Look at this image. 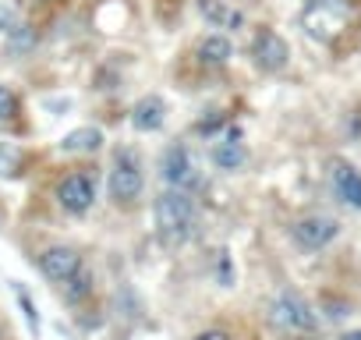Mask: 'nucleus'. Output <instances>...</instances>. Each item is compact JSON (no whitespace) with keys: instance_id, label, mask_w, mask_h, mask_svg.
Masks as SVG:
<instances>
[{"instance_id":"obj_15","label":"nucleus","mask_w":361,"mask_h":340,"mask_svg":"<svg viewBox=\"0 0 361 340\" xmlns=\"http://www.w3.org/2000/svg\"><path fill=\"white\" fill-rule=\"evenodd\" d=\"M103 145V131L99 128H75L64 135L61 152H96Z\"/></svg>"},{"instance_id":"obj_19","label":"nucleus","mask_w":361,"mask_h":340,"mask_svg":"<svg viewBox=\"0 0 361 340\" xmlns=\"http://www.w3.org/2000/svg\"><path fill=\"white\" fill-rule=\"evenodd\" d=\"M18 166H22L18 149H11V145H0V178H15V174H18Z\"/></svg>"},{"instance_id":"obj_7","label":"nucleus","mask_w":361,"mask_h":340,"mask_svg":"<svg viewBox=\"0 0 361 340\" xmlns=\"http://www.w3.org/2000/svg\"><path fill=\"white\" fill-rule=\"evenodd\" d=\"M347 22V8L343 0H308L305 11V29L315 40H333L340 32V25Z\"/></svg>"},{"instance_id":"obj_9","label":"nucleus","mask_w":361,"mask_h":340,"mask_svg":"<svg viewBox=\"0 0 361 340\" xmlns=\"http://www.w3.org/2000/svg\"><path fill=\"white\" fill-rule=\"evenodd\" d=\"M252 57H255V64H259L262 71L276 75V71H283V68L290 64V47H287V40L276 36L273 29H262V32L255 36V43H252Z\"/></svg>"},{"instance_id":"obj_21","label":"nucleus","mask_w":361,"mask_h":340,"mask_svg":"<svg viewBox=\"0 0 361 340\" xmlns=\"http://www.w3.org/2000/svg\"><path fill=\"white\" fill-rule=\"evenodd\" d=\"M224 273V287H231L234 284V269H231V255L227 252H220V262H216V277Z\"/></svg>"},{"instance_id":"obj_23","label":"nucleus","mask_w":361,"mask_h":340,"mask_svg":"<svg viewBox=\"0 0 361 340\" xmlns=\"http://www.w3.org/2000/svg\"><path fill=\"white\" fill-rule=\"evenodd\" d=\"M343 340H361V329H350V333H347Z\"/></svg>"},{"instance_id":"obj_10","label":"nucleus","mask_w":361,"mask_h":340,"mask_svg":"<svg viewBox=\"0 0 361 340\" xmlns=\"http://www.w3.org/2000/svg\"><path fill=\"white\" fill-rule=\"evenodd\" d=\"M329 181H333V192L343 206L350 210H361V170L347 159H333L329 163Z\"/></svg>"},{"instance_id":"obj_3","label":"nucleus","mask_w":361,"mask_h":340,"mask_svg":"<svg viewBox=\"0 0 361 340\" xmlns=\"http://www.w3.org/2000/svg\"><path fill=\"white\" fill-rule=\"evenodd\" d=\"M110 199L117 206H135L142 195V163L131 149H117L114 152V166H110Z\"/></svg>"},{"instance_id":"obj_4","label":"nucleus","mask_w":361,"mask_h":340,"mask_svg":"<svg viewBox=\"0 0 361 340\" xmlns=\"http://www.w3.org/2000/svg\"><path fill=\"white\" fill-rule=\"evenodd\" d=\"M159 181L166 188H180V192L199 188V166L185 142H173L159 152Z\"/></svg>"},{"instance_id":"obj_16","label":"nucleus","mask_w":361,"mask_h":340,"mask_svg":"<svg viewBox=\"0 0 361 340\" xmlns=\"http://www.w3.org/2000/svg\"><path fill=\"white\" fill-rule=\"evenodd\" d=\"M36 50V29L32 25H11L8 29V54L11 57H25Z\"/></svg>"},{"instance_id":"obj_8","label":"nucleus","mask_w":361,"mask_h":340,"mask_svg":"<svg viewBox=\"0 0 361 340\" xmlns=\"http://www.w3.org/2000/svg\"><path fill=\"white\" fill-rule=\"evenodd\" d=\"M82 266H85V262H82V255H78L71 245H50V248L39 252V273H43L47 280H54V284L71 280Z\"/></svg>"},{"instance_id":"obj_12","label":"nucleus","mask_w":361,"mask_h":340,"mask_svg":"<svg viewBox=\"0 0 361 340\" xmlns=\"http://www.w3.org/2000/svg\"><path fill=\"white\" fill-rule=\"evenodd\" d=\"M213 163L220 166V170H238L245 159H248V149L241 145V131L238 128H231L227 131V138H220L216 145H213Z\"/></svg>"},{"instance_id":"obj_22","label":"nucleus","mask_w":361,"mask_h":340,"mask_svg":"<svg viewBox=\"0 0 361 340\" xmlns=\"http://www.w3.org/2000/svg\"><path fill=\"white\" fill-rule=\"evenodd\" d=\"M192 340H231L224 329H202L199 336H192Z\"/></svg>"},{"instance_id":"obj_18","label":"nucleus","mask_w":361,"mask_h":340,"mask_svg":"<svg viewBox=\"0 0 361 340\" xmlns=\"http://www.w3.org/2000/svg\"><path fill=\"white\" fill-rule=\"evenodd\" d=\"M15 294H18V305H22V312H25V319H29V329L39 336V308H36V301L29 298V291L22 287V284H15Z\"/></svg>"},{"instance_id":"obj_5","label":"nucleus","mask_w":361,"mask_h":340,"mask_svg":"<svg viewBox=\"0 0 361 340\" xmlns=\"http://www.w3.org/2000/svg\"><path fill=\"white\" fill-rule=\"evenodd\" d=\"M96 202V178L89 170H75L57 185V206L71 217H85Z\"/></svg>"},{"instance_id":"obj_2","label":"nucleus","mask_w":361,"mask_h":340,"mask_svg":"<svg viewBox=\"0 0 361 340\" xmlns=\"http://www.w3.org/2000/svg\"><path fill=\"white\" fill-rule=\"evenodd\" d=\"M266 315L276 329H287V333H312L319 326V315L315 308L298 294V291H280L276 298H269L266 305Z\"/></svg>"},{"instance_id":"obj_11","label":"nucleus","mask_w":361,"mask_h":340,"mask_svg":"<svg viewBox=\"0 0 361 340\" xmlns=\"http://www.w3.org/2000/svg\"><path fill=\"white\" fill-rule=\"evenodd\" d=\"M163 121H166V103L159 96H145V99H138L131 107V128L135 131H145V135L149 131H159Z\"/></svg>"},{"instance_id":"obj_1","label":"nucleus","mask_w":361,"mask_h":340,"mask_svg":"<svg viewBox=\"0 0 361 340\" xmlns=\"http://www.w3.org/2000/svg\"><path fill=\"white\" fill-rule=\"evenodd\" d=\"M152 217H156L159 238L170 241V245H185L199 231V206L188 192H180V188L159 192L156 202H152Z\"/></svg>"},{"instance_id":"obj_14","label":"nucleus","mask_w":361,"mask_h":340,"mask_svg":"<svg viewBox=\"0 0 361 340\" xmlns=\"http://www.w3.org/2000/svg\"><path fill=\"white\" fill-rule=\"evenodd\" d=\"M231 57H234V43H231L224 32H213V36H206V40L199 43V61H202L206 68H224Z\"/></svg>"},{"instance_id":"obj_20","label":"nucleus","mask_w":361,"mask_h":340,"mask_svg":"<svg viewBox=\"0 0 361 340\" xmlns=\"http://www.w3.org/2000/svg\"><path fill=\"white\" fill-rule=\"evenodd\" d=\"M15 114H18V96L8 85H0V121H11Z\"/></svg>"},{"instance_id":"obj_6","label":"nucleus","mask_w":361,"mask_h":340,"mask_svg":"<svg viewBox=\"0 0 361 340\" xmlns=\"http://www.w3.org/2000/svg\"><path fill=\"white\" fill-rule=\"evenodd\" d=\"M336 234H340V224H336L333 217H326V213H308V217H301V220L290 227L294 245L305 248V252L326 248L329 241H336Z\"/></svg>"},{"instance_id":"obj_17","label":"nucleus","mask_w":361,"mask_h":340,"mask_svg":"<svg viewBox=\"0 0 361 340\" xmlns=\"http://www.w3.org/2000/svg\"><path fill=\"white\" fill-rule=\"evenodd\" d=\"M61 287H64V298H68V301H82V298L92 294V277H89V269L82 266V269H78L71 280H64Z\"/></svg>"},{"instance_id":"obj_13","label":"nucleus","mask_w":361,"mask_h":340,"mask_svg":"<svg viewBox=\"0 0 361 340\" xmlns=\"http://www.w3.org/2000/svg\"><path fill=\"white\" fill-rule=\"evenodd\" d=\"M199 15L213 29H245V15L238 8H231L227 0H199Z\"/></svg>"}]
</instances>
